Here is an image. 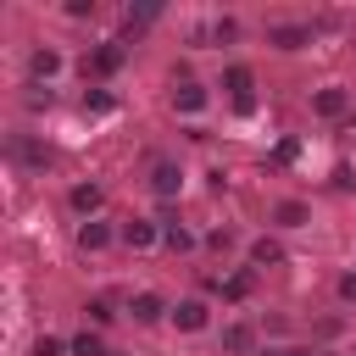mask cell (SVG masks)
Listing matches in <instances>:
<instances>
[{"mask_svg": "<svg viewBox=\"0 0 356 356\" xmlns=\"http://www.w3.org/2000/svg\"><path fill=\"white\" fill-rule=\"evenodd\" d=\"M250 284H256L250 273H228V278H211V289H217L222 300H245V295H250Z\"/></svg>", "mask_w": 356, "mask_h": 356, "instance_id": "cell-12", "label": "cell"}, {"mask_svg": "<svg viewBox=\"0 0 356 356\" xmlns=\"http://www.w3.org/2000/svg\"><path fill=\"white\" fill-rule=\"evenodd\" d=\"M156 17H161V6H128V28H145Z\"/></svg>", "mask_w": 356, "mask_h": 356, "instance_id": "cell-22", "label": "cell"}, {"mask_svg": "<svg viewBox=\"0 0 356 356\" xmlns=\"http://www.w3.org/2000/svg\"><path fill=\"white\" fill-rule=\"evenodd\" d=\"M67 200H72V211H78V217H95V211L106 206V189H100V184H72V195H67Z\"/></svg>", "mask_w": 356, "mask_h": 356, "instance_id": "cell-7", "label": "cell"}, {"mask_svg": "<svg viewBox=\"0 0 356 356\" xmlns=\"http://www.w3.org/2000/svg\"><path fill=\"white\" fill-rule=\"evenodd\" d=\"M300 156V139H278V150H273V167H289Z\"/></svg>", "mask_w": 356, "mask_h": 356, "instance_id": "cell-23", "label": "cell"}, {"mask_svg": "<svg viewBox=\"0 0 356 356\" xmlns=\"http://www.w3.org/2000/svg\"><path fill=\"white\" fill-rule=\"evenodd\" d=\"M156 239H161V222H145V217L122 222V245H128V250H150Z\"/></svg>", "mask_w": 356, "mask_h": 356, "instance_id": "cell-5", "label": "cell"}, {"mask_svg": "<svg viewBox=\"0 0 356 356\" xmlns=\"http://www.w3.org/2000/svg\"><path fill=\"white\" fill-rule=\"evenodd\" d=\"M278 261H284V245L278 239H256L250 245V267H278Z\"/></svg>", "mask_w": 356, "mask_h": 356, "instance_id": "cell-15", "label": "cell"}, {"mask_svg": "<svg viewBox=\"0 0 356 356\" xmlns=\"http://www.w3.org/2000/svg\"><path fill=\"white\" fill-rule=\"evenodd\" d=\"M72 356H106V345H100V334H95V328H83V334L72 339Z\"/></svg>", "mask_w": 356, "mask_h": 356, "instance_id": "cell-19", "label": "cell"}, {"mask_svg": "<svg viewBox=\"0 0 356 356\" xmlns=\"http://www.w3.org/2000/svg\"><path fill=\"white\" fill-rule=\"evenodd\" d=\"M306 217H312L306 200H278V206H273V222H278V228H306Z\"/></svg>", "mask_w": 356, "mask_h": 356, "instance_id": "cell-11", "label": "cell"}, {"mask_svg": "<svg viewBox=\"0 0 356 356\" xmlns=\"http://www.w3.org/2000/svg\"><path fill=\"white\" fill-rule=\"evenodd\" d=\"M172 323H178L184 334H200V328L211 323V306H206V300H178V312H172Z\"/></svg>", "mask_w": 356, "mask_h": 356, "instance_id": "cell-6", "label": "cell"}, {"mask_svg": "<svg viewBox=\"0 0 356 356\" xmlns=\"http://www.w3.org/2000/svg\"><path fill=\"white\" fill-rule=\"evenodd\" d=\"M150 189H156L161 200H172V195L184 189V172H178V161H167V156H156V161H150Z\"/></svg>", "mask_w": 356, "mask_h": 356, "instance_id": "cell-3", "label": "cell"}, {"mask_svg": "<svg viewBox=\"0 0 356 356\" xmlns=\"http://www.w3.org/2000/svg\"><path fill=\"white\" fill-rule=\"evenodd\" d=\"M83 111H95V117H106V111H117V100H111L106 89H89V95H83Z\"/></svg>", "mask_w": 356, "mask_h": 356, "instance_id": "cell-20", "label": "cell"}, {"mask_svg": "<svg viewBox=\"0 0 356 356\" xmlns=\"http://www.w3.org/2000/svg\"><path fill=\"white\" fill-rule=\"evenodd\" d=\"M67 350H72V345H61L56 334H39V339H33V356H67Z\"/></svg>", "mask_w": 356, "mask_h": 356, "instance_id": "cell-21", "label": "cell"}, {"mask_svg": "<svg viewBox=\"0 0 356 356\" xmlns=\"http://www.w3.org/2000/svg\"><path fill=\"white\" fill-rule=\"evenodd\" d=\"M28 72H33V78H56V72H61V56H56V50H33Z\"/></svg>", "mask_w": 356, "mask_h": 356, "instance_id": "cell-17", "label": "cell"}, {"mask_svg": "<svg viewBox=\"0 0 356 356\" xmlns=\"http://www.w3.org/2000/svg\"><path fill=\"white\" fill-rule=\"evenodd\" d=\"M273 356H312L306 345H289V350H273Z\"/></svg>", "mask_w": 356, "mask_h": 356, "instance_id": "cell-26", "label": "cell"}, {"mask_svg": "<svg viewBox=\"0 0 356 356\" xmlns=\"http://www.w3.org/2000/svg\"><path fill=\"white\" fill-rule=\"evenodd\" d=\"M161 245H167V250H195V234H189L184 222H161Z\"/></svg>", "mask_w": 356, "mask_h": 356, "instance_id": "cell-16", "label": "cell"}, {"mask_svg": "<svg viewBox=\"0 0 356 356\" xmlns=\"http://www.w3.org/2000/svg\"><path fill=\"white\" fill-rule=\"evenodd\" d=\"M122 61H128V44H122V39H106L100 50H89V56H83V72H89V78H111Z\"/></svg>", "mask_w": 356, "mask_h": 356, "instance_id": "cell-1", "label": "cell"}, {"mask_svg": "<svg viewBox=\"0 0 356 356\" xmlns=\"http://www.w3.org/2000/svg\"><path fill=\"white\" fill-rule=\"evenodd\" d=\"M339 300H356V273H345V278H339Z\"/></svg>", "mask_w": 356, "mask_h": 356, "instance_id": "cell-25", "label": "cell"}, {"mask_svg": "<svg viewBox=\"0 0 356 356\" xmlns=\"http://www.w3.org/2000/svg\"><path fill=\"white\" fill-rule=\"evenodd\" d=\"M312 111H317V117H328V122H334V117H345V111H350V89H345V83H323V89L312 95Z\"/></svg>", "mask_w": 356, "mask_h": 356, "instance_id": "cell-2", "label": "cell"}, {"mask_svg": "<svg viewBox=\"0 0 356 356\" xmlns=\"http://www.w3.org/2000/svg\"><path fill=\"white\" fill-rule=\"evenodd\" d=\"M222 350H228V356L256 350V328H250V323H228V328H222Z\"/></svg>", "mask_w": 356, "mask_h": 356, "instance_id": "cell-8", "label": "cell"}, {"mask_svg": "<svg viewBox=\"0 0 356 356\" xmlns=\"http://www.w3.org/2000/svg\"><path fill=\"white\" fill-rule=\"evenodd\" d=\"M128 312H134V323H161V312H167V306H161V295H156V289H139Z\"/></svg>", "mask_w": 356, "mask_h": 356, "instance_id": "cell-10", "label": "cell"}, {"mask_svg": "<svg viewBox=\"0 0 356 356\" xmlns=\"http://www.w3.org/2000/svg\"><path fill=\"white\" fill-rule=\"evenodd\" d=\"M83 312H89V323H95V328H106V323H111V306H106V300H89Z\"/></svg>", "mask_w": 356, "mask_h": 356, "instance_id": "cell-24", "label": "cell"}, {"mask_svg": "<svg viewBox=\"0 0 356 356\" xmlns=\"http://www.w3.org/2000/svg\"><path fill=\"white\" fill-rule=\"evenodd\" d=\"M11 156H17V161H28V167H44V161H50V150H44V145H28V139H17V145H11Z\"/></svg>", "mask_w": 356, "mask_h": 356, "instance_id": "cell-18", "label": "cell"}, {"mask_svg": "<svg viewBox=\"0 0 356 356\" xmlns=\"http://www.w3.org/2000/svg\"><path fill=\"white\" fill-rule=\"evenodd\" d=\"M267 44L300 50V44H312V28H306V22H278V28H267Z\"/></svg>", "mask_w": 356, "mask_h": 356, "instance_id": "cell-4", "label": "cell"}, {"mask_svg": "<svg viewBox=\"0 0 356 356\" xmlns=\"http://www.w3.org/2000/svg\"><path fill=\"white\" fill-rule=\"evenodd\" d=\"M250 83H256V78H250V67H245V61H234V67H222V89H228L234 100H239V95H250Z\"/></svg>", "mask_w": 356, "mask_h": 356, "instance_id": "cell-13", "label": "cell"}, {"mask_svg": "<svg viewBox=\"0 0 356 356\" xmlns=\"http://www.w3.org/2000/svg\"><path fill=\"white\" fill-rule=\"evenodd\" d=\"M78 245H83V250H106V245H111V228H106V222H95V217H89V222H83V228H78Z\"/></svg>", "mask_w": 356, "mask_h": 356, "instance_id": "cell-14", "label": "cell"}, {"mask_svg": "<svg viewBox=\"0 0 356 356\" xmlns=\"http://www.w3.org/2000/svg\"><path fill=\"white\" fill-rule=\"evenodd\" d=\"M172 106H178V111H184V117H195V111H206V89H200V83H189V78H184V83H178V89H172Z\"/></svg>", "mask_w": 356, "mask_h": 356, "instance_id": "cell-9", "label": "cell"}]
</instances>
